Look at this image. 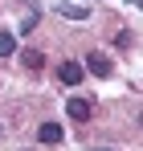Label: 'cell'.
I'll use <instances>...</instances> for the list:
<instances>
[{"instance_id": "obj_1", "label": "cell", "mask_w": 143, "mask_h": 151, "mask_svg": "<svg viewBox=\"0 0 143 151\" xmlns=\"http://www.w3.org/2000/svg\"><path fill=\"white\" fill-rule=\"evenodd\" d=\"M86 70H90L94 78H110V74H115V65H110L106 53H86Z\"/></svg>"}, {"instance_id": "obj_2", "label": "cell", "mask_w": 143, "mask_h": 151, "mask_svg": "<svg viewBox=\"0 0 143 151\" xmlns=\"http://www.w3.org/2000/svg\"><path fill=\"white\" fill-rule=\"evenodd\" d=\"M53 12H57V17H66V21H90V8H82V4H70V0H61Z\"/></svg>"}, {"instance_id": "obj_3", "label": "cell", "mask_w": 143, "mask_h": 151, "mask_svg": "<svg viewBox=\"0 0 143 151\" xmlns=\"http://www.w3.org/2000/svg\"><path fill=\"white\" fill-rule=\"evenodd\" d=\"M66 114H70V119H78V123H86V119L94 114V106H90L86 98H70V102H66Z\"/></svg>"}, {"instance_id": "obj_4", "label": "cell", "mask_w": 143, "mask_h": 151, "mask_svg": "<svg viewBox=\"0 0 143 151\" xmlns=\"http://www.w3.org/2000/svg\"><path fill=\"white\" fill-rule=\"evenodd\" d=\"M37 139L49 143V147H57V143L66 139V135H61V123H41V127H37Z\"/></svg>"}, {"instance_id": "obj_5", "label": "cell", "mask_w": 143, "mask_h": 151, "mask_svg": "<svg viewBox=\"0 0 143 151\" xmlns=\"http://www.w3.org/2000/svg\"><path fill=\"white\" fill-rule=\"evenodd\" d=\"M82 74H86V70H82L78 61H61V65H57V78H61L66 86H78V82H82Z\"/></svg>"}, {"instance_id": "obj_6", "label": "cell", "mask_w": 143, "mask_h": 151, "mask_svg": "<svg viewBox=\"0 0 143 151\" xmlns=\"http://www.w3.org/2000/svg\"><path fill=\"white\" fill-rule=\"evenodd\" d=\"M17 53V37L12 33H0V57H12Z\"/></svg>"}, {"instance_id": "obj_7", "label": "cell", "mask_w": 143, "mask_h": 151, "mask_svg": "<svg viewBox=\"0 0 143 151\" xmlns=\"http://www.w3.org/2000/svg\"><path fill=\"white\" fill-rule=\"evenodd\" d=\"M25 65H29V70H41V65H45L41 49H25Z\"/></svg>"}, {"instance_id": "obj_8", "label": "cell", "mask_w": 143, "mask_h": 151, "mask_svg": "<svg viewBox=\"0 0 143 151\" xmlns=\"http://www.w3.org/2000/svg\"><path fill=\"white\" fill-rule=\"evenodd\" d=\"M127 4H135V8H143V0H127Z\"/></svg>"}, {"instance_id": "obj_9", "label": "cell", "mask_w": 143, "mask_h": 151, "mask_svg": "<svg viewBox=\"0 0 143 151\" xmlns=\"http://www.w3.org/2000/svg\"><path fill=\"white\" fill-rule=\"evenodd\" d=\"M94 151H106V147H94Z\"/></svg>"}]
</instances>
